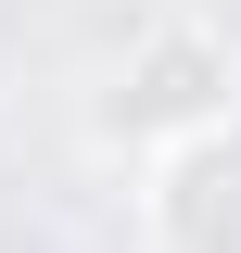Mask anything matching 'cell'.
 Returning a JSON list of instances; mask_svg holds the SVG:
<instances>
[{"label": "cell", "instance_id": "7a4b0ae2", "mask_svg": "<svg viewBox=\"0 0 241 253\" xmlns=\"http://www.w3.org/2000/svg\"><path fill=\"white\" fill-rule=\"evenodd\" d=\"M140 241H152V253H241V114L152 152V177H140Z\"/></svg>", "mask_w": 241, "mask_h": 253}, {"label": "cell", "instance_id": "6da1fadb", "mask_svg": "<svg viewBox=\"0 0 241 253\" xmlns=\"http://www.w3.org/2000/svg\"><path fill=\"white\" fill-rule=\"evenodd\" d=\"M241 114V38L203 26V13H152L127 38L115 89H102V139L127 152H165V139H203V126Z\"/></svg>", "mask_w": 241, "mask_h": 253}]
</instances>
